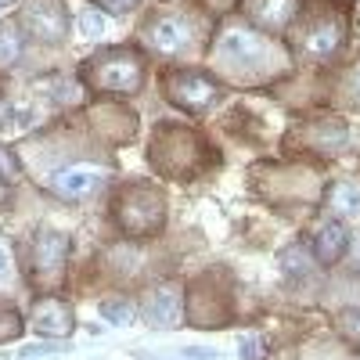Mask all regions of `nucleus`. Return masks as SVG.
Returning a JSON list of instances; mask_svg holds the SVG:
<instances>
[{
	"label": "nucleus",
	"instance_id": "nucleus-5",
	"mask_svg": "<svg viewBox=\"0 0 360 360\" xmlns=\"http://www.w3.org/2000/svg\"><path fill=\"white\" fill-rule=\"evenodd\" d=\"M144 40H148V47H152L155 54L173 58V54L191 47V22L180 18V15H162V18H155L152 25H148Z\"/></svg>",
	"mask_w": 360,
	"mask_h": 360
},
{
	"label": "nucleus",
	"instance_id": "nucleus-19",
	"mask_svg": "<svg viewBox=\"0 0 360 360\" xmlns=\"http://www.w3.org/2000/svg\"><path fill=\"white\" fill-rule=\"evenodd\" d=\"M18 180H22V166H18L15 152H8L0 144V184H18Z\"/></svg>",
	"mask_w": 360,
	"mask_h": 360
},
{
	"label": "nucleus",
	"instance_id": "nucleus-9",
	"mask_svg": "<svg viewBox=\"0 0 360 360\" xmlns=\"http://www.w3.org/2000/svg\"><path fill=\"white\" fill-rule=\"evenodd\" d=\"M69 256V238L58 234V231H44L37 234L33 242V266L40 270V274H58V266L65 263Z\"/></svg>",
	"mask_w": 360,
	"mask_h": 360
},
{
	"label": "nucleus",
	"instance_id": "nucleus-15",
	"mask_svg": "<svg viewBox=\"0 0 360 360\" xmlns=\"http://www.w3.org/2000/svg\"><path fill=\"white\" fill-rule=\"evenodd\" d=\"M346 127L339 123V119H321V123H314V144L317 148H324V152H328V148H342L346 144Z\"/></svg>",
	"mask_w": 360,
	"mask_h": 360
},
{
	"label": "nucleus",
	"instance_id": "nucleus-4",
	"mask_svg": "<svg viewBox=\"0 0 360 360\" xmlns=\"http://www.w3.org/2000/svg\"><path fill=\"white\" fill-rule=\"evenodd\" d=\"M22 18H25L29 33H33L37 40H44V44H62L65 40L69 18H65L62 0H29Z\"/></svg>",
	"mask_w": 360,
	"mask_h": 360
},
{
	"label": "nucleus",
	"instance_id": "nucleus-3",
	"mask_svg": "<svg viewBox=\"0 0 360 360\" xmlns=\"http://www.w3.org/2000/svg\"><path fill=\"white\" fill-rule=\"evenodd\" d=\"M166 90H169V98L188 112H202L209 105H217V98H220L217 79H209L205 72H173Z\"/></svg>",
	"mask_w": 360,
	"mask_h": 360
},
{
	"label": "nucleus",
	"instance_id": "nucleus-18",
	"mask_svg": "<svg viewBox=\"0 0 360 360\" xmlns=\"http://www.w3.org/2000/svg\"><path fill=\"white\" fill-rule=\"evenodd\" d=\"M101 317L127 328V324L137 321V310H134V303H127V299H108V303H101Z\"/></svg>",
	"mask_w": 360,
	"mask_h": 360
},
{
	"label": "nucleus",
	"instance_id": "nucleus-16",
	"mask_svg": "<svg viewBox=\"0 0 360 360\" xmlns=\"http://www.w3.org/2000/svg\"><path fill=\"white\" fill-rule=\"evenodd\" d=\"M22 58V37H18V25H0V69L15 65Z\"/></svg>",
	"mask_w": 360,
	"mask_h": 360
},
{
	"label": "nucleus",
	"instance_id": "nucleus-21",
	"mask_svg": "<svg viewBox=\"0 0 360 360\" xmlns=\"http://www.w3.org/2000/svg\"><path fill=\"white\" fill-rule=\"evenodd\" d=\"M79 33H83V37H101V33H105V15L83 11V15H79Z\"/></svg>",
	"mask_w": 360,
	"mask_h": 360
},
{
	"label": "nucleus",
	"instance_id": "nucleus-6",
	"mask_svg": "<svg viewBox=\"0 0 360 360\" xmlns=\"http://www.w3.org/2000/svg\"><path fill=\"white\" fill-rule=\"evenodd\" d=\"M220 54L227 62H238V65H259L270 58V47L263 37H256L252 29H227L224 40H220Z\"/></svg>",
	"mask_w": 360,
	"mask_h": 360
},
{
	"label": "nucleus",
	"instance_id": "nucleus-10",
	"mask_svg": "<svg viewBox=\"0 0 360 360\" xmlns=\"http://www.w3.org/2000/svg\"><path fill=\"white\" fill-rule=\"evenodd\" d=\"M346 249H349V234H346V227H342L339 220H328V224L317 227V234H314V252H317V259H321L324 266L339 263V259L346 256Z\"/></svg>",
	"mask_w": 360,
	"mask_h": 360
},
{
	"label": "nucleus",
	"instance_id": "nucleus-17",
	"mask_svg": "<svg viewBox=\"0 0 360 360\" xmlns=\"http://www.w3.org/2000/svg\"><path fill=\"white\" fill-rule=\"evenodd\" d=\"M281 266H285V274L288 278H303L307 270H310V252L303 245H288L281 252Z\"/></svg>",
	"mask_w": 360,
	"mask_h": 360
},
{
	"label": "nucleus",
	"instance_id": "nucleus-13",
	"mask_svg": "<svg viewBox=\"0 0 360 360\" xmlns=\"http://www.w3.org/2000/svg\"><path fill=\"white\" fill-rule=\"evenodd\" d=\"M252 15L266 29H285L295 15V0H252Z\"/></svg>",
	"mask_w": 360,
	"mask_h": 360
},
{
	"label": "nucleus",
	"instance_id": "nucleus-27",
	"mask_svg": "<svg viewBox=\"0 0 360 360\" xmlns=\"http://www.w3.org/2000/svg\"><path fill=\"white\" fill-rule=\"evenodd\" d=\"M349 90H353V94H356V98H360V69H356V72H353V79H349Z\"/></svg>",
	"mask_w": 360,
	"mask_h": 360
},
{
	"label": "nucleus",
	"instance_id": "nucleus-29",
	"mask_svg": "<svg viewBox=\"0 0 360 360\" xmlns=\"http://www.w3.org/2000/svg\"><path fill=\"white\" fill-rule=\"evenodd\" d=\"M0 4H4V0H0Z\"/></svg>",
	"mask_w": 360,
	"mask_h": 360
},
{
	"label": "nucleus",
	"instance_id": "nucleus-8",
	"mask_svg": "<svg viewBox=\"0 0 360 360\" xmlns=\"http://www.w3.org/2000/svg\"><path fill=\"white\" fill-rule=\"evenodd\" d=\"M33 328L40 335L65 339L72 332V310L62 303V299H40V303L33 307Z\"/></svg>",
	"mask_w": 360,
	"mask_h": 360
},
{
	"label": "nucleus",
	"instance_id": "nucleus-7",
	"mask_svg": "<svg viewBox=\"0 0 360 360\" xmlns=\"http://www.w3.org/2000/svg\"><path fill=\"white\" fill-rule=\"evenodd\" d=\"M105 169L98 166H65L51 176V188L62 195V198H86L90 191H98L105 184Z\"/></svg>",
	"mask_w": 360,
	"mask_h": 360
},
{
	"label": "nucleus",
	"instance_id": "nucleus-23",
	"mask_svg": "<svg viewBox=\"0 0 360 360\" xmlns=\"http://www.w3.org/2000/svg\"><path fill=\"white\" fill-rule=\"evenodd\" d=\"M339 324H342V332H346V335L360 339V310H346V314L339 317Z\"/></svg>",
	"mask_w": 360,
	"mask_h": 360
},
{
	"label": "nucleus",
	"instance_id": "nucleus-26",
	"mask_svg": "<svg viewBox=\"0 0 360 360\" xmlns=\"http://www.w3.org/2000/svg\"><path fill=\"white\" fill-rule=\"evenodd\" d=\"M242 349H245V360H256V339H252V335L242 339Z\"/></svg>",
	"mask_w": 360,
	"mask_h": 360
},
{
	"label": "nucleus",
	"instance_id": "nucleus-11",
	"mask_svg": "<svg viewBox=\"0 0 360 360\" xmlns=\"http://www.w3.org/2000/svg\"><path fill=\"white\" fill-rule=\"evenodd\" d=\"M339 44H342V22H339V18H321V22H314V25L307 29V40H303L307 54H314V58L332 54Z\"/></svg>",
	"mask_w": 360,
	"mask_h": 360
},
{
	"label": "nucleus",
	"instance_id": "nucleus-25",
	"mask_svg": "<svg viewBox=\"0 0 360 360\" xmlns=\"http://www.w3.org/2000/svg\"><path fill=\"white\" fill-rule=\"evenodd\" d=\"M8 115H11V101H8V94L0 90V127L8 123Z\"/></svg>",
	"mask_w": 360,
	"mask_h": 360
},
{
	"label": "nucleus",
	"instance_id": "nucleus-24",
	"mask_svg": "<svg viewBox=\"0 0 360 360\" xmlns=\"http://www.w3.org/2000/svg\"><path fill=\"white\" fill-rule=\"evenodd\" d=\"M180 356H184V360H220L213 349H202V346H188V349H180Z\"/></svg>",
	"mask_w": 360,
	"mask_h": 360
},
{
	"label": "nucleus",
	"instance_id": "nucleus-28",
	"mask_svg": "<svg viewBox=\"0 0 360 360\" xmlns=\"http://www.w3.org/2000/svg\"><path fill=\"white\" fill-rule=\"evenodd\" d=\"M4 270H8V259H4V252H0V278H4Z\"/></svg>",
	"mask_w": 360,
	"mask_h": 360
},
{
	"label": "nucleus",
	"instance_id": "nucleus-1",
	"mask_svg": "<svg viewBox=\"0 0 360 360\" xmlns=\"http://www.w3.org/2000/svg\"><path fill=\"white\" fill-rule=\"evenodd\" d=\"M115 220L130 238H144V234H152V231L162 227L166 202H162V195L155 188L134 184V188H127L123 195L115 198Z\"/></svg>",
	"mask_w": 360,
	"mask_h": 360
},
{
	"label": "nucleus",
	"instance_id": "nucleus-14",
	"mask_svg": "<svg viewBox=\"0 0 360 360\" xmlns=\"http://www.w3.org/2000/svg\"><path fill=\"white\" fill-rule=\"evenodd\" d=\"M328 205H332L339 217L360 220V188L353 184V180H342V184H335L332 195H328Z\"/></svg>",
	"mask_w": 360,
	"mask_h": 360
},
{
	"label": "nucleus",
	"instance_id": "nucleus-30",
	"mask_svg": "<svg viewBox=\"0 0 360 360\" xmlns=\"http://www.w3.org/2000/svg\"><path fill=\"white\" fill-rule=\"evenodd\" d=\"M180 360H184V356H180Z\"/></svg>",
	"mask_w": 360,
	"mask_h": 360
},
{
	"label": "nucleus",
	"instance_id": "nucleus-22",
	"mask_svg": "<svg viewBox=\"0 0 360 360\" xmlns=\"http://www.w3.org/2000/svg\"><path fill=\"white\" fill-rule=\"evenodd\" d=\"M98 8H105L108 15H127V11H134L141 0H94Z\"/></svg>",
	"mask_w": 360,
	"mask_h": 360
},
{
	"label": "nucleus",
	"instance_id": "nucleus-12",
	"mask_svg": "<svg viewBox=\"0 0 360 360\" xmlns=\"http://www.w3.org/2000/svg\"><path fill=\"white\" fill-rule=\"evenodd\" d=\"M176 317H180V292L166 285L152 295V303H148V321L155 328H173Z\"/></svg>",
	"mask_w": 360,
	"mask_h": 360
},
{
	"label": "nucleus",
	"instance_id": "nucleus-2",
	"mask_svg": "<svg viewBox=\"0 0 360 360\" xmlns=\"http://www.w3.org/2000/svg\"><path fill=\"white\" fill-rule=\"evenodd\" d=\"M90 79H94L98 90H108V94H137L144 72L130 51H108L98 62H90Z\"/></svg>",
	"mask_w": 360,
	"mask_h": 360
},
{
	"label": "nucleus",
	"instance_id": "nucleus-20",
	"mask_svg": "<svg viewBox=\"0 0 360 360\" xmlns=\"http://www.w3.org/2000/svg\"><path fill=\"white\" fill-rule=\"evenodd\" d=\"M18 335H22V321H18V314L0 303V342H4V339H18Z\"/></svg>",
	"mask_w": 360,
	"mask_h": 360
}]
</instances>
